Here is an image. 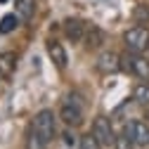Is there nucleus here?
<instances>
[{"label":"nucleus","instance_id":"5","mask_svg":"<svg viewBox=\"0 0 149 149\" xmlns=\"http://www.w3.org/2000/svg\"><path fill=\"white\" fill-rule=\"evenodd\" d=\"M59 118L66 123V128H78V125H83V109L64 102L59 109Z\"/></svg>","mask_w":149,"mask_h":149},{"label":"nucleus","instance_id":"9","mask_svg":"<svg viewBox=\"0 0 149 149\" xmlns=\"http://www.w3.org/2000/svg\"><path fill=\"white\" fill-rule=\"evenodd\" d=\"M47 54H50V59L54 62V66L57 69H66V50H64V45L59 43V40H47Z\"/></svg>","mask_w":149,"mask_h":149},{"label":"nucleus","instance_id":"3","mask_svg":"<svg viewBox=\"0 0 149 149\" xmlns=\"http://www.w3.org/2000/svg\"><path fill=\"white\" fill-rule=\"evenodd\" d=\"M33 130H38V133L50 142L57 133V116L52 114V109H40L38 114L33 118Z\"/></svg>","mask_w":149,"mask_h":149},{"label":"nucleus","instance_id":"19","mask_svg":"<svg viewBox=\"0 0 149 149\" xmlns=\"http://www.w3.org/2000/svg\"><path fill=\"white\" fill-rule=\"evenodd\" d=\"M135 19H137V22H149V7H147V5H140V7L135 10Z\"/></svg>","mask_w":149,"mask_h":149},{"label":"nucleus","instance_id":"1","mask_svg":"<svg viewBox=\"0 0 149 149\" xmlns=\"http://www.w3.org/2000/svg\"><path fill=\"white\" fill-rule=\"evenodd\" d=\"M121 69L128 73H135L140 81H149V59L140 52H125L121 57Z\"/></svg>","mask_w":149,"mask_h":149},{"label":"nucleus","instance_id":"16","mask_svg":"<svg viewBox=\"0 0 149 149\" xmlns=\"http://www.w3.org/2000/svg\"><path fill=\"white\" fill-rule=\"evenodd\" d=\"M78 149H102V144H100V140L95 137V135H83L81 140H78Z\"/></svg>","mask_w":149,"mask_h":149},{"label":"nucleus","instance_id":"11","mask_svg":"<svg viewBox=\"0 0 149 149\" xmlns=\"http://www.w3.org/2000/svg\"><path fill=\"white\" fill-rule=\"evenodd\" d=\"M17 69V54L14 52H0V76L10 78Z\"/></svg>","mask_w":149,"mask_h":149},{"label":"nucleus","instance_id":"18","mask_svg":"<svg viewBox=\"0 0 149 149\" xmlns=\"http://www.w3.org/2000/svg\"><path fill=\"white\" fill-rule=\"evenodd\" d=\"M62 137H64V144H66V147H76V144H78V137L73 135V128H66Z\"/></svg>","mask_w":149,"mask_h":149},{"label":"nucleus","instance_id":"13","mask_svg":"<svg viewBox=\"0 0 149 149\" xmlns=\"http://www.w3.org/2000/svg\"><path fill=\"white\" fill-rule=\"evenodd\" d=\"M133 100H135L137 104H142V107H149V81L135 85V90H133Z\"/></svg>","mask_w":149,"mask_h":149},{"label":"nucleus","instance_id":"20","mask_svg":"<svg viewBox=\"0 0 149 149\" xmlns=\"http://www.w3.org/2000/svg\"><path fill=\"white\" fill-rule=\"evenodd\" d=\"M66 102L73 104V107H78V109H83V97L78 95V92H69V95H66Z\"/></svg>","mask_w":149,"mask_h":149},{"label":"nucleus","instance_id":"15","mask_svg":"<svg viewBox=\"0 0 149 149\" xmlns=\"http://www.w3.org/2000/svg\"><path fill=\"white\" fill-rule=\"evenodd\" d=\"M47 147V140L38 133V130H31L29 137H26V149H45Z\"/></svg>","mask_w":149,"mask_h":149},{"label":"nucleus","instance_id":"4","mask_svg":"<svg viewBox=\"0 0 149 149\" xmlns=\"http://www.w3.org/2000/svg\"><path fill=\"white\" fill-rule=\"evenodd\" d=\"M92 135H95L100 140L102 147H109V144H114L116 135H114V128H111V121L104 118V116H97L95 123H92Z\"/></svg>","mask_w":149,"mask_h":149},{"label":"nucleus","instance_id":"12","mask_svg":"<svg viewBox=\"0 0 149 149\" xmlns=\"http://www.w3.org/2000/svg\"><path fill=\"white\" fill-rule=\"evenodd\" d=\"M14 12L19 14L22 22H29L36 12V0H14Z\"/></svg>","mask_w":149,"mask_h":149},{"label":"nucleus","instance_id":"2","mask_svg":"<svg viewBox=\"0 0 149 149\" xmlns=\"http://www.w3.org/2000/svg\"><path fill=\"white\" fill-rule=\"evenodd\" d=\"M123 40H125V47L130 52H142L149 47V29L137 24V26H130L125 33H123Z\"/></svg>","mask_w":149,"mask_h":149},{"label":"nucleus","instance_id":"14","mask_svg":"<svg viewBox=\"0 0 149 149\" xmlns=\"http://www.w3.org/2000/svg\"><path fill=\"white\" fill-rule=\"evenodd\" d=\"M19 14L17 12H12V14H5L3 19H0V33H12L17 26H19Z\"/></svg>","mask_w":149,"mask_h":149},{"label":"nucleus","instance_id":"21","mask_svg":"<svg viewBox=\"0 0 149 149\" xmlns=\"http://www.w3.org/2000/svg\"><path fill=\"white\" fill-rule=\"evenodd\" d=\"M0 3H7V0H0Z\"/></svg>","mask_w":149,"mask_h":149},{"label":"nucleus","instance_id":"7","mask_svg":"<svg viewBox=\"0 0 149 149\" xmlns=\"http://www.w3.org/2000/svg\"><path fill=\"white\" fill-rule=\"evenodd\" d=\"M97 71L100 73H116V71H121V57L116 52H111V50L102 52L97 57Z\"/></svg>","mask_w":149,"mask_h":149},{"label":"nucleus","instance_id":"22","mask_svg":"<svg viewBox=\"0 0 149 149\" xmlns=\"http://www.w3.org/2000/svg\"><path fill=\"white\" fill-rule=\"evenodd\" d=\"M147 59H149V57H147Z\"/></svg>","mask_w":149,"mask_h":149},{"label":"nucleus","instance_id":"10","mask_svg":"<svg viewBox=\"0 0 149 149\" xmlns=\"http://www.w3.org/2000/svg\"><path fill=\"white\" fill-rule=\"evenodd\" d=\"M104 43H107V33L100 26H88V31H85V45H88V50H100Z\"/></svg>","mask_w":149,"mask_h":149},{"label":"nucleus","instance_id":"6","mask_svg":"<svg viewBox=\"0 0 149 149\" xmlns=\"http://www.w3.org/2000/svg\"><path fill=\"white\" fill-rule=\"evenodd\" d=\"M125 133L130 135V140H133L137 147H147L149 144V125L144 121H130Z\"/></svg>","mask_w":149,"mask_h":149},{"label":"nucleus","instance_id":"8","mask_svg":"<svg viewBox=\"0 0 149 149\" xmlns=\"http://www.w3.org/2000/svg\"><path fill=\"white\" fill-rule=\"evenodd\" d=\"M85 31H88V24L83 19H66L64 22V36L71 40V43H78L85 38Z\"/></svg>","mask_w":149,"mask_h":149},{"label":"nucleus","instance_id":"17","mask_svg":"<svg viewBox=\"0 0 149 149\" xmlns=\"http://www.w3.org/2000/svg\"><path fill=\"white\" fill-rule=\"evenodd\" d=\"M135 147V142L130 140V135L125 133V135H118L116 140H114V149H133Z\"/></svg>","mask_w":149,"mask_h":149}]
</instances>
